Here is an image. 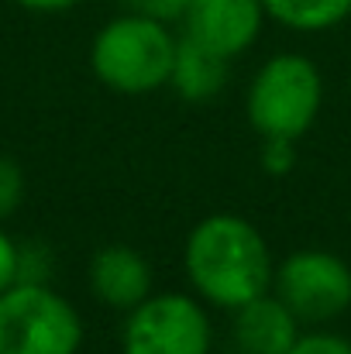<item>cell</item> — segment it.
<instances>
[{
  "label": "cell",
  "instance_id": "6da1fadb",
  "mask_svg": "<svg viewBox=\"0 0 351 354\" xmlns=\"http://www.w3.org/2000/svg\"><path fill=\"white\" fill-rule=\"evenodd\" d=\"M183 268L204 303L231 313L265 296L276 275L269 241L237 214L204 217L183 244Z\"/></svg>",
  "mask_w": 351,
  "mask_h": 354
},
{
  "label": "cell",
  "instance_id": "7a4b0ae2",
  "mask_svg": "<svg viewBox=\"0 0 351 354\" xmlns=\"http://www.w3.org/2000/svg\"><path fill=\"white\" fill-rule=\"evenodd\" d=\"M176 41L179 38L165 21L127 10L97 31L90 45V69L107 90L141 97L169 86Z\"/></svg>",
  "mask_w": 351,
  "mask_h": 354
},
{
  "label": "cell",
  "instance_id": "3957f363",
  "mask_svg": "<svg viewBox=\"0 0 351 354\" xmlns=\"http://www.w3.org/2000/svg\"><path fill=\"white\" fill-rule=\"evenodd\" d=\"M324 76L314 59L300 52H279L258 66L248 83L244 114L258 138L300 141L321 118Z\"/></svg>",
  "mask_w": 351,
  "mask_h": 354
},
{
  "label": "cell",
  "instance_id": "277c9868",
  "mask_svg": "<svg viewBox=\"0 0 351 354\" xmlns=\"http://www.w3.org/2000/svg\"><path fill=\"white\" fill-rule=\"evenodd\" d=\"M83 320L45 282H14L0 292V354H76Z\"/></svg>",
  "mask_w": 351,
  "mask_h": 354
},
{
  "label": "cell",
  "instance_id": "5b68a950",
  "mask_svg": "<svg viewBox=\"0 0 351 354\" xmlns=\"http://www.w3.org/2000/svg\"><path fill=\"white\" fill-rule=\"evenodd\" d=\"M210 317L186 292H152L127 310L120 330V354H210Z\"/></svg>",
  "mask_w": 351,
  "mask_h": 354
},
{
  "label": "cell",
  "instance_id": "8992f818",
  "mask_svg": "<svg viewBox=\"0 0 351 354\" xmlns=\"http://www.w3.org/2000/svg\"><path fill=\"white\" fill-rule=\"evenodd\" d=\"M272 289L300 324L321 327L351 310V265L334 251L303 248L276 265Z\"/></svg>",
  "mask_w": 351,
  "mask_h": 354
},
{
  "label": "cell",
  "instance_id": "52a82bcc",
  "mask_svg": "<svg viewBox=\"0 0 351 354\" xmlns=\"http://www.w3.org/2000/svg\"><path fill=\"white\" fill-rule=\"evenodd\" d=\"M265 17L262 0H190L183 35L224 59H237L258 41Z\"/></svg>",
  "mask_w": 351,
  "mask_h": 354
},
{
  "label": "cell",
  "instance_id": "ba28073f",
  "mask_svg": "<svg viewBox=\"0 0 351 354\" xmlns=\"http://www.w3.org/2000/svg\"><path fill=\"white\" fill-rule=\"evenodd\" d=\"M90 292L111 310H134L152 296V265L127 244H107L90 258Z\"/></svg>",
  "mask_w": 351,
  "mask_h": 354
},
{
  "label": "cell",
  "instance_id": "9c48e42d",
  "mask_svg": "<svg viewBox=\"0 0 351 354\" xmlns=\"http://www.w3.org/2000/svg\"><path fill=\"white\" fill-rule=\"evenodd\" d=\"M234 344L241 354H286L300 337V320L272 292L234 310Z\"/></svg>",
  "mask_w": 351,
  "mask_h": 354
},
{
  "label": "cell",
  "instance_id": "30bf717a",
  "mask_svg": "<svg viewBox=\"0 0 351 354\" xmlns=\"http://www.w3.org/2000/svg\"><path fill=\"white\" fill-rule=\"evenodd\" d=\"M228 76H231V59H224V55L197 45L186 35L176 41V59H172L169 86L186 104H210L214 97L224 93Z\"/></svg>",
  "mask_w": 351,
  "mask_h": 354
},
{
  "label": "cell",
  "instance_id": "8fae6325",
  "mask_svg": "<svg viewBox=\"0 0 351 354\" xmlns=\"http://www.w3.org/2000/svg\"><path fill=\"white\" fill-rule=\"evenodd\" d=\"M265 14L282 28L314 35L331 31L351 17V0H262Z\"/></svg>",
  "mask_w": 351,
  "mask_h": 354
},
{
  "label": "cell",
  "instance_id": "7c38bea8",
  "mask_svg": "<svg viewBox=\"0 0 351 354\" xmlns=\"http://www.w3.org/2000/svg\"><path fill=\"white\" fill-rule=\"evenodd\" d=\"M258 165L269 176H289L296 169V141H289V138H262Z\"/></svg>",
  "mask_w": 351,
  "mask_h": 354
},
{
  "label": "cell",
  "instance_id": "4fadbf2b",
  "mask_svg": "<svg viewBox=\"0 0 351 354\" xmlns=\"http://www.w3.org/2000/svg\"><path fill=\"white\" fill-rule=\"evenodd\" d=\"M24 200V172L14 158L0 155V221L10 217Z\"/></svg>",
  "mask_w": 351,
  "mask_h": 354
},
{
  "label": "cell",
  "instance_id": "5bb4252c",
  "mask_svg": "<svg viewBox=\"0 0 351 354\" xmlns=\"http://www.w3.org/2000/svg\"><path fill=\"white\" fill-rule=\"evenodd\" d=\"M286 354H351V341L334 330H310V334H300Z\"/></svg>",
  "mask_w": 351,
  "mask_h": 354
},
{
  "label": "cell",
  "instance_id": "9a60e30c",
  "mask_svg": "<svg viewBox=\"0 0 351 354\" xmlns=\"http://www.w3.org/2000/svg\"><path fill=\"white\" fill-rule=\"evenodd\" d=\"M127 10L134 14H145V17H155V21H183V10L190 0H124Z\"/></svg>",
  "mask_w": 351,
  "mask_h": 354
},
{
  "label": "cell",
  "instance_id": "2e32d148",
  "mask_svg": "<svg viewBox=\"0 0 351 354\" xmlns=\"http://www.w3.org/2000/svg\"><path fill=\"white\" fill-rule=\"evenodd\" d=\"M17 282V244L0 231V292Z\"/></svg>",
  "mask_w": 351,
  "mask_h": 354
},
{
  "label": "cell",
  "instance_id": "e0dca14e",
  "mask_svg": "<svg viewBox=\"0 0 351 354\" xmlns=\"http://www.w3.org/2000/svg\"><path fill=\"white\" fill-rule=\"evenodd\" d=\"M24 10H38V14H55V10H69L80 0H17Z\"/></svg>",
  "mask_w": 351,
  "mask_h": 354
}]
</instances>
